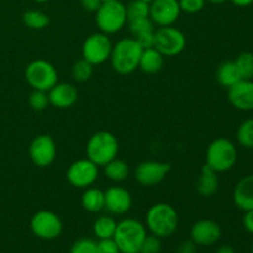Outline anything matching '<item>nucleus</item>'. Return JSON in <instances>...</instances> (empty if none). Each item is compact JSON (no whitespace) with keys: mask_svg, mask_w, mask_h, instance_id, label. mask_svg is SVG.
<instances>
[{"mask_svg":"<svg viewBox=\"0 0 253 253\" xmlns=\"http://www.w3.org/2000/svg\"><path fill=\"white\" fill-rule=\"evenodd\" d=\"M146 236L147 231L142 222L135 219H125L116 225L113 240L121 253H138Z\"/></svg>","mask_w":253,"mask_h":253,"instance_id":"obj_3","label":"nucleus"},{"mask_svg":"<svg viewBox=\"0 0 253 253\" xmlns=\"http://www.w3.org/2000/svg\"><path fill=\"white\" fill-rule=\"evenodd\" d=\"M69 253H96V242L91 239H79L73 242Z\"/></svg>","mask_w":253,"mask_h":253,"instance_id":"obj_33","label":"nucleus"},{"mask_svg":"<svg viewBox=\"0 0 253 253\" xmlns=\"http://www.w3.org/2000/svg\"><path fill=\"white\" fill-rule=\"evenodd\" d=\"M178 225L179 216L177 210L167 203L153 204L146 214V227L160 239L172 236L177 231Z\"/></svg>","mask_w":253,"mask_h":253,"instance_id":"obj_1","label":"nucleus"},{"mask_svg":"<svg viewBox=\"0 0 253 253\" xmlns=\"http://www.w3.org/2000/svg\"><path fill=\"white\" fill-rule=\"evenodd\" d=\"M219 175L208 165H204L200 169V174L197 180V190L202 197L210 198L215 195L219 189Z\"/></svg>","mask_w":253,"mask_h":253,"instance_id":"obj_20","label":"nucleus"},{"mask_svg":"<svg viewBox=\"0 0 253 253\" xmlns=\"http://www.w3.org/2000/svg\"><path fill=\"white\" fill-rule=\"evenodd\" d=\"M105 205L104 209L114 215L126 214L132 207V195L123 187H110L104 192Z\"/></svg>","mask_w":253,"mask_h":253,"instance_id":"obj_16","label":"nucleus"},{"mask_svg":"<svg viewBox=\"0 0 253 253\" xmlns=\"http://www.w3.org/2000/svg\"><path fill=\"white\" fill-rule=\"evenodd\" d=\"M234 62L241 79H253V53L244 52Z\"/></svg>","mask_w":253,"mask_h":253,"instance_id":"obj_29","label":"nucleus"},{"mask_svg":"<svg viewBox=\"0 0 253 253\" xmlns=\"http://www.w3.org/2000/svg\"><path fill=\"white\" fill-rule=\"evenodd\" d=\"M237 142L245 148H253V118L245 120L237 128Z\"/></svg>","mask_w":253,"mask_h":253,"instance_id":"obj_28","label":"nucleus"},{"mask_svg":"<svg viewBox=\"0 0 253 253\" xmlns=\"http://www.w3.org/2000/svg\"><path fill=\"white\" fill-rule=\"evenodd\" d=\"M104 173L111 182H123L128 175V166L125 161L114 158L104 166Z\"/></svg>","mask_w":253,"mask_h":253,"instance_id":"obj_24","label":"nucleus"},{"mask_svg":"<svg viewBox=\"0 0 253 253\" xmlns=\"http://www.w3.org/2000/svg\"><path fill=\"white\" fill-rule=\"evenodd\" d=\"M187 46V37L174 26H162L155 30L153 47L165 57H174L182 53Z\"/></svg>","mask_w":253,"mask_h":253,"instance_id":"obj_8","label":"nucleus"},{"mask_svg":"<svg viewBox=\"0 0 253 253\" xmlns=\"http://www.w3.org/2000/svg\"><path fill=\"white\" fill-rule=\"evenodd\" d=\"M216 78L217 82L227 89L236 84L239 81H241V77H240L234 61H227L220 64L216 72Z\"/></svg>","mask_w":253,"mask_h":253,"instance_id":"obj_23","label":"nucleus"},{"mask_svg":"<svg viewBox=\"0 0 253 253\" xmlns=\"http://www.w3.org/2000/svg\"><path fill=\"white\" fill-rule=\"evenodd\" d=\"M128 29H130L133 37H137L141 36V35L155 31V24H153L150 17H142V19L128 21Z\"/></svg>","mask_w":253,"mask_h":253,"instance_id":"obj_31","label":"nucleus"},{"mask_svg":"<svg viewBox=\"0 0 253 253\" xmlns=\"http://www.w3.org/2000/svg\"><path fill=\"white\" fill-rule=\"evenodd\" d=\"M67 180L76 188L85 189L93 185L99 178V166L89 158H82L72 163L67 169Z\"/></svg>","mask_w":253,"mask_h":253,"instance_id":"obj_11","label":"nucleus"},{"mask_svg":"<svg viewBox=\"0 0 253 253\" xmlns=\"http://www.w3.org/2000/svg\"><path fill=\"white\" fill-rule=\"evenodd\" d=\"M175 253H197V245L192 240H187L178 245Z\"/></svg>","mask_w":253,"mask_h":253,"instance_id":"obj_37","label":"nucleus"},{"mask_svg":"<svg viewBox=\"0 0 253 253\" xmlns=\"http://www.w3.org/2000/svg\"><path fill=\"white\" fill-rule=\"evenodd\" d=\"M118 222L111 216H100L95 220L93 225V231L96 239L106 240L113 239L115 234Z\"/></svg>","mask_w":253,"mask_h":253,"instance_id":"obj_25","label":"nucleus"},{"mask_svg":"<svg viewBox=\"0 0 253 253\" xmlns=\"http://www.w3.org/2000/svg\"><path fill=\"white\" fill-rule=\"evenodd\" d=\"M96 253H121L118 245L113 239L99 240L96 242Z\"/></svg>","mask_w":253,"mask_h":253,"instance_id":"obj_36","label":"nucleus"},{"mask_svg":"<svg viewBox=\"0 0 253 253\" xmlns=\"http://www.w3.org/2000/svg\"><path fill=\"white\" fill-rule=\"evenodd\" d=\"M237 161L236 146L224 137L212 141L205 152V165L216 173H224L231 169Z\"/></svg>","mask_w":253,"mask_h":253,"instance_id":"obj_4","label":"nucleus"},{"mask_svg":"<svg viewBox=\"0 0 253 253\" xmlns=\"http://www.w3.org/2000/svg\"><path fill=\"white\" fill-rule=\"evenodd\" d=\"M170 165L158 161H143L136 167L135 179L143 187H153L162 182L169 173Z\"/></svg>","mask_w":253,"mask_h":253,"instance_id":"obj_13","label":"nucleus"},{"mask_svg":"<svg viewBox=\"0 0 253 253\" xmlns=\"http://www.w3.org/2000/svg\"><path fill=\"white\" fill-rule=\"evenodd\" d=\"M49 104L54 108L68 109L76 104L78 99V90L69 83H57L48 91Z\"/></svg>","mask_w":253,"mask_h":253,"instance_id":"obj_18","label":"nucleus"},{"mask_svg":"<svg viewBox=\"0 0 253 253\" xmlns=\"http://www.w3.org/2000/svg\"><path fill=\"white\" fill-rule=\"evenodd\" d=\"M79 1L82 7L89 12H96L101 5V0H79Z\"/></svg>","mask_w":253,"mask_h":253,"instance_id":"obj_38","label":"nucleus"},{"mask_svg":"<svg viewBox=\"0 0 253 253\" xmlns=\"http://www.w3.org/2000/svg\"><path fill=\"white\" fill-rule=\"evenodd\" d=\"M32 1L39 2V4H44V2H48V1H51V0H32Z\"/></svg>","mask_w":253,"mask_h":253,"instance_id":"obj_43","label":"nucleus"},{"mask_svg":"<svg viewBox=\"0 0 253 253\" xmlns=\"http://www.w3.org/2000/svg\"><path fill=\"white\" fill-rule=\"evenodd\" d=\"M106 1H113V0H101V2H106Z\"/></svg>","mask_w":253,"mask_h":253,"instance_id":"obj_44","label":"nucleus"},{"mask_svg":"<svg viewBox=\"0 0 253 253\" xmlns=\"http://www.w3.org/2000/svg\"><path fill=\"white\" fill-rule=\"evenodd\" d=\"M207 1L212 2V4H224V2L229 1V0H207Z\"/></svg>","mask_w":253,"mask_h":253,"instance_id":"obj_42","label":"nucleus"},{"mask_svg":"<svg viewBox=\"0 0 253 253\" xmlns=\"http://www.w3.org/2000/svg\"><path fill=\"white\" fill-rule=\"evenodd\" d=\"M162 250V242L160 237L155 235H147L141 245L140 252L138 253H160Z\"/></svg>","mask_w":253,"mask_h":253,"instance_id":"obj_34","label":"nucleus"},{"mask_svg":"<svg viewBox=\"0 0 253 253\" xmlns=\"http://www.w3.org/2000/svg\"><path fill=\"white\" fill-rule=\"evenodd\" d=\"M242 224H244L245 230H246L249 234L253 235V209L249 210V211H245Z\"/></svg>","mask_w":253,"mask_h":253,"instance_id":"obj_39","label":"nucleus"},{"mask_svg":"<svg viewBox=\"0 0 253 253\" xmlns=\"http://www.w3.org/2000/svg\"><path fill=\"white\" fill-rule=\"evenodd\" d=\"M163 64H165V56L160 53L155 47H151L142 51L138 68L147 74H155L162 69Z\"/></svg>","mask_w":253,"mask_h":253,"instance_id":"obj_21","label":"nucleus"},{"mask_svg":"<svg viewBox=\"0 0 253 253\" xmlns=\"http://www.w3.org/2000/svg\"><path fill=\"white\" fill-rule=\"evenodd\" d=\"M29 155L35 166L40 168L48 167L56 160V142L49 135L37 136L30 143Z\"/></svg>","mask_w":253,"mask_h":253,"instance_id":"obj_12","label":"nucleus"},{"mask_svg":"<svg viewBox=\"0 0 253 253\" xmlns=\"http://www.w3.org/2000/svg\"><path fill=\"white\" fill-rule=\"evenodd\" d=\"M234 203L242 211L253 209V174L246 175L234 189Z\"/></svg>","mask_w":253,"mask_h":253,"instance_id":"obj_19","label":"nucleus"},{"mask_svg":"<svg viewBox=\"0 0 253 253\" xmlns=\"http://www.w3.org/2000/svg\"><path fill=\"white\" fill-rule=\"evenodd\" d=\"M230 1H231L232 4L236 5V6H240V7H246L253 4V0H230Z\"/></svg>","mask_w":253,"mask_h":253,"instance_id":"obj_40","label":"nucleus"},{"mask_svg":"<svg viewBox=\"0 0 253 253\" xmlns=\"http://www.w3.org/2000/svg\"><path fill=\"white\" fill-rule=\"evenodd\" d=\"M32 234L41 240H54L61 236L63 222L61 217L49 210H40L32 215L30 220Z\"/></svg>","mask_w":253,"mask_h":253,"instance_id":"obj_9","label":"nucleus"},{"mask_svg":"<svg viewBox=\"0 0 253 253\" xmlns=\"http://www.w3.org/2000/svg\"><path fill=\"white\" fill-rule=\"evenodd\" d=\"M180 10L187 14H197L202 11L205 6L207 0H178Z\"/></svg>","mask_w":253,"mask_h":253,"instance_id":"obj_35","label":"nucleus"},{"mask_svg":"<svg viewBox=\"0 0 253 253\" xmlns=\"http://www.w3.org/2000/svg\"><path fill=\"white\" fill-rule=\"evenodd\" d=\"M221 235L220 225L210 219L199 220L190 229V240L197 246H212L221 239Z\"/></svg>","mask_w":253,"mask_h":253,"instance_id":"obj_15","label":"nucleus"},{"mask_svg":"<svg viewBox=\"0 0 253 253\" xmlns=\"http://www.w3.org/2000/svg\"><path fill=\"white\" fill-rule=\"evenodd\" d=\"M111 49H113V42L109 35L104 32H95L86 37L84 41L82 46V56L93 66H98L110 59Z\"/></svg>","mask_w":253,"mask_h":253,"instance_id":"obj_10","label":"nucleus"},{"mask_svg":"<svg viewBox=\"0 0 253 253\" xmlns=\"http://www.w3.org/2000/svg\"><path fill=\"white\" fill-rule=\"evenodd\" d=\"M229 100L241 111L253 110V81L241 79L229 88Z\"/></svg>","mask_w":253,"mask_h":253,"instance_id":"obj_17","label":"nucleus"},{"mask_svg":"<svg viewBox=\"0 0 253 253\" xmlns=\"http://www.w3.org/2000/svg\"><path fill=\"white\" fill-rule=\"evenodd\" d=\"M178 0H152L150 2V19L157 26H170L180 16Z\"/></svg>","mask_w":253,"mask_h":253,"instance_id":"obj_14","label":"nucleus"},{"mask_svg":"<svg viewBox=\"0 0 253 253\" xmlns=\"http://www.w3.org/2000/svg\"><path fill=\"white\" fill-rule=\"evenodd\" d=\"M251 253H253V245H252V249H251Z\"/></svg>","mask_w":253,"mask_h":253,"instance_id":"obj_46","label":"nucleus"},{"mask_svg":"<svg viewBox=\"0 0 253 253\" xmlns=\"http://www.w3.org/2000/svg\"><path fill=\"white\" fill-rule=\"evenodd\" d=\"M82 207L89 212H99L104 209L105 197L104 192L99 188H85V192L82 195Z\"/></svg>","mask_w":253,"mask_h":253,"instance_id":"obj_22","label":"nucleus"},{"mask_svg":"<svg viewBox=\"0 0 253 253\" xmlns=\"http://www.w3.org/2000/svg\"><path fill=\"white\" fill-rule=\"evenodd\" d=\"M143 1H146V2H151V1H152V0H143Z\"/></svg>","mask_w":253,"mask_h":253,"instance_id":"obj_45","label":"nucleus"},{"mask_svg":"<svg viewBox=\"0 0 253 253\" xmlns=\"http://www.w3.org/2000/svg\"><path fill=\"white\" fill-rule=\"evenodd\" d=\"M29 104L35 111H42L49 105L48 91L34 90L29 96Z\"/></svg>","mask_w":253,"mask_h":253,"instance_id":"obj_32","label":"nucleus"},{"mask_svg":"<svg viewBox=\"0 0 253 253\" xmlns=\"http://www.w3.org/2000/svg\"><path fill=\"white\" fill-rule=\"evenodd\" d=\"M126 16H127V22L142 17H150V2L143 0H131L126 5Z\"/></svg>","mask_w":253,"mask_h":253,"instance_id":"obj_27","label":"nucleus"},{"mask_svg":"<svg viewBox=\"0 0 253 253\" xmlns=\"http://www.w3.org/2000/svg\"><path fill=\"white\" fill-rule=\"evenodd\" d=\"M86 156L99 167H104L108 162L116 158L119 152V142L113 133L99 131L89 138L86 143Z\"/></svg>","mask_w":253,"mask_h":253,"instance_id":"obj_5","label":"nucleus"},{"mask_svg":"<svg viewBox=\"0 0 253 253\" xmlns=\"http://www.w3.org/2000/svg\"><path fill=\"white\" fill-rule=\"evenodd\" d=\"M100 32L106 35L116 34L127 22L126 16V5H124L120 0L101 2L100 7L96 10L95 17Z\"/></svg>","mask_w":253,"mask_h":253,"instance_id":"obj_6","label":"nucleus"},{"mask_svg":"<svg viewBox=\"0 0 253 253\" xmlns=\"http://www.w3.org/2000/svg\"><path fill=\"white\" fill-rule=\"evenodd\" d=\"M216 253H236L235 249L230 245H222L216 250Z\"/></svg>","mask_w":253,"mask_h":253,"instance_id":"obj_41","label":"nucleus"},{"mask_svg":"<svg viewBox=\"0 0 253 253\" xmlns=\"http://www.w3.org/2000/svg\"><path fill=\"white\" fill-rule=\"evenodd\" d=\"M94 66L91 63H89L88 61H85L84 58L79 59L72 67V77L76 82H86L90 79V77L93 76Z\"/></svg>","mask_w":253,"mask_h":253,"instance_id":"obj_30","label":"nucleus"},{"mask_svg":"<svg viewBox=\"0 0 253 253\" xmlns=\"http://www.w3.org/2000/svg\"><path fill=\"white\" fill-rule=\"evenodd\" d=\"M143 48L133 37H125L113 44L111 67L119 74H130L138 68Z\"/></svg>","mask_w":253,"mask_h":253,"instance_id":"obj_2","label":"nucleus"},{"mask_svg":"<svg viewBox=\"0 0 253 253\" xmlns=\"http://www.w3.org/2000/svg\"><path fill=\"white\" fill-rule=\"evenodd\" d=\"M25 78L34 90L49 91L58 83V73L51 62L46 59H35L27 64Z\"/></svg>","mask_w":253,"mask_h":253,"instance_id":"obj_7","label":"nucleus"},{"mask_svg":"<svg viewBox=\"0 0 253 253\" xmlns=\"http://www.w3.org/2000/svg\"><path fill=\"white\" fill-rule=\"evenodd\" d=\"M22 21L29 29L42 30L48 26L49 16L40 10H27L22 15Z\"/></svg>","mask_w":253,"mask_h":253,"instance_id":"obj_26","label":"nucleus"}]
</instances>
